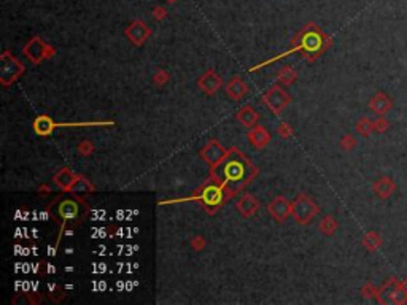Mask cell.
I'll list each match as a JSON object with an SVG mask.
<instances>
[{
    "label": "cell",
    "mask_w": 407,
    "mask_h": 305,
    "mask_svg": "<svg viewBox=\"0 0 407 305\" xmlns=\"http://www.w3.org/2000/svg\"><path fill=\"white\" fill-rule=\"evenodd\" d=\"M369 106H371V110L377 114H385L391 108V101H390V97H387L383 93H377L371 99Z\"/></svg>",
    "instance_id": "2e32d148"
},
{
    "label": "cell",
    "mask_w": 407,
    "mask_h": 305,
    "mask_svg": "<svg viewBox=\"0 0 407 305\" xmlns=\"http://www.w3.org/2000/svg\"><path fill=\"white\" fill-rule=\"evenodd\" d=\"M291 208L293 205L282 196L275 197V199L269 203V213L274 216L275 221H280V223L291 215Z\"/></svg>",
    "instance_id": "9c48e42d"
},
{
    "label": "cell",
    "mask_w": 407,
    "mask_h": 305,
    "mask_svg": "<svg viewBox=\"0 0 407 305\" xmlns=\"http://www.w3.org/2000/svg\"><path fill=\"white\" fill-rule=\"evenodd\" d=\"M24 54L31 59L34 64H39L45 57H50L52 54V50L43 40H40V38H32L24 47Z\"/></svg>",
    "instance_id": "8992f818"
},
{
    "label": "cell",
    "mask_w": 407,
    "mask_h": 305,
    "mask_svg": "<svg viewBox=\"0 0 407 305\" xmlns=\"http://www.w3.org/2000/svg\"><path fill=\"white\" fill-rule=\"evenodd\" d=\"M202 201L204 203H207V205H220L223 202V191L212 185V186H207L205 189H204V194H202Z\"/></svg>",
    "instance_id": "ac0fdd59"
},
{
    "label": "cell",
    "mask_w": 407,
    "mask_h": 305,
    "mask_svg": "<svg viewBox=\"0 0 407 305\" xmlns=\"http://www.w3.org/2000/svg\"><path fill=\"white\" fill-rule=\"evenodd\" d=\"M202 157L205 159V162L212 167V169H216V167L228 157V151L221 147V143L212 140L202 150Z\"/></svg>",
    "instance_id": "52a82bcc"
},
{
    "label": "cell",
    "mask_w": 407,
    "mask_h": 305,
    "mask_svg": "<svg viewBox=\"0 0 407 305\" xmlns=\"http://www.w3.org/2000/svg\"><path fill=\"white\" fill-rule=\"evenodd\" d=\"M0 72H2L3 85H8V83L14 81L22 72H24V68H22V65L10 54L8 51H5L3 56H2V65H0Z\"/></svg>",
    "instance_id": "277c9868"
},
{
    "label": "cell",
    "mask_w": 407,
    "mask_h": 305,
    "mask_svg": "<svg viewBox=\"0 0 407 305\" xmlns=\"http://www.w3.org/2000/svg\"><path fill=\"white\" fill-rule=\"evenodd\" d=\"M248 140H250V145H252L253 148L261 150V148H264L266 145L269 143L270 135H269V132L266 131L264 127L258 126V127H253L252 131L248 132Z\"/></svg>",
    "instance_id": "5bb4252c"
},
{
    "label": "cell",
    "mask_w": 407,
    "mask_h": 305,
    "mask_svg": "<svg viewBox=\"0 0 407 305\" xmlns=\"http://www.w3.org/2000/svg\"><path fill=\"white\" fill-rule=\"evenodd\" d=\"M156 18H162L164 16V10L162 8H156Z\"/></svg>",
    "instance_id": "4316f807"
},
{
    "label": "cell",
    "mask_w": 407,
    "mask_h": 305,
    "mask_svg": "<svg viewBox=\"0 0 407 305\" xmlns=\"http://www.w3.org/2000/svg\"><path fill=\"white\" fill-rule=\"evenodd\" d=\"M51 213L56 221L59 223H69V221H75L80 215V203L72 199V197H62V199L56 201L51 207Z\"/></svg>",
    "instance_id": "3957f363"
},
{
    "label": "cell",
    "mask_w": 407,
    "mask_h": 305,
    "mask_svg": "<svg viewBox=\"0 0 407 305\" xmlns=\"http://www.w3.org/2000/svg\"><path fill=\"white\" fill-rule=\"evenodd\" d=\"M264 103H266V106H269L270 111H274L275 114H278L280 111L285 110L286 105L290 103V96L286 94L282 88L274 86L264 94Z\"/></svg>",
    "instance_id": "5b68a950"
},
{
    "label": "cell",
    "mask_w": 407,
    "mask_h": 305,
    "mask_svg": "<svg viewBox=\"0 0 407 305\" xmlns=\"http://www.w3.org/2000/svg\"><path fill=\"white\" fill-rule=\"evenodd\" d=\"M278 78H280L283 83H293V81H295V78H296V73L293 72L291 68L285 67V68H282L280 72H278Z\"/></svg>",
    "instance_id": "d4e9b609"
},
{
    "label": "cell",
    "mask_w": 407,
    "mask_h": 305,
    "mask_svg": "<svg viewBox=\"0 0 407 305\" xmlns=\"http://www.w3.org/2000/svg\"><path fill=\"white\" fill-rule=\"evenodd\" d=\"M380 239H379V235H377L375 232H369L366 237L363 239V245L369 250V251H374L380 247Z\"/></svg>",
    "instance_id": "603a6c76"
},
{
    "label": "cell",
    "mask_w": 407,
    "mask_h": 305,
    "mask_svg": "<svg viewBox=\"0 0 407 305\" xmlns=\"http://www.w3.org/2000/svg\"><path fill=\"white\" fill-rule=\"evenodd\" d=\"M374 193L379 196L380 199H388L396 193V185L395 181L388 177H382L374 183Z\"/></svg>",
    "instance_id": "4fadbf2b"
},
{
    "label": "cell",
    "mask_w": 407,
    "mask_h": 305,
    "mask_svg": "<svg viewBox=\"0 0 407 305\" xmlns=\"http://www.w3.org/2000/svg\"><path fill=\"white\" fill-rule=\"evenodd\" d=\"M403 286H404V289H406V293H407V278L403 281Z\"/></svg>",
    "instance_id": "83f0119b"
},
{
    "label": "cell",
    "mask_w": 407,
    "mask_h": 305,
    "mask_svg": "<svg viewBox=\"0 0 407 305\" xmlns=\"http://www.w3.org/2000/svg\"><path fill=\"white\" fill-rule=\"evenodd\" d=\"M374 129H377L379 132H383L385 129H388V123H387V121L383 119V118H379V119H377L375 123H374Z\"/></svg>",
    "instance_id": "484cf974"
},
{
    "label": "cell",
    "mask_w": 407,
    "mask_h": 305,
    "mask_svg": "<svg viewBox=\"0 0 407 305\" xmlns=\"http://www.w3.org/2000/svg\"><path fill=\"white\" fill-rule=\"evenodd\" d=\"M237 119L247 127H254V124L258 123L259 116H258V113L252 108V106H244V108L237 113Z\"/></svg>",
    "instance_id": "ffe728a7"
},
{
    "label": "cell",
    "mask_w": 407,
    "mask_h": 305,
    "mask_svg": "<svg viewBox=\"0 0 407 305\" xmlns=\"http://www.w3.org/2000/svg\"><path fill=\"white\" fill-rule=\"evenodd\" d=\"M325 40H326V37L323 35L318 29L312 27V29H308L307 32L304 30L301 45H303L304 50L310 51V52H320L323 50V47H325Z\"/></svg>",
    "instance_id": "ba28073f"
},
{
    "label": "cell",
    "mask_w": 407,
    "mask_h": 305,
    "mask_svg": "<svg viewBox=\"0 0 407 305\" xmlns=\"http://www.w3.org/2000/svg\"><path fill=\"white\" fill-rule=\"evenodd\" d=\"M356 131L359 134H363L364 137H367L372 131H375V129H374V123H371V121H369L367 118H361L358 123H356Z\"/></svg>",
    "instance_id": "cb8c5ba5"
},
{
    "label": "cell",
    "mask_w": 407,
    "mask_h": 305,
    "mask_svg": "<svg viewBox=\"0 0 407 305\" xmlns=\"http://www.w3.org/2000/svg\"><path fill=\"white\" fill-rule=\"evenodd\" d=\"M216 169H220L218 177L221 178L231 194H234V191L240 189L253 177V165L248 162L247 157L239 154V152L236 156L226 157Z\"/></svg>",
    "instance_id": "6da1fadb"
},
{
    "label": "cell",
    "mask_w": 407,
    "mask_h": 305,
    "mask_svg": "<svg viewBox=\"0 0 407 305\" xmlns=\"http://www.w3.org/2000/svg\"><path fill=\"white\" fill-rule=\"evenodd\" d=\"M336 229H337V223L333 216H325L320 223V231L325 235H333L336 232Z\"/></svg>",
    "instance_id": "7402d4cb"
},
{
    "label": "cell",
    "mask_w": 407,
    "mask_h": 305,
    "mask_svg": "<svg viewBox=\"0 0 407 305\" xmlns=\"http://www.w3.org/2000/svg\"><path fill=\"white\" fill-rule=\"evenodd\" d=\"M318 211H320L318 205H316L310 197H307L305 194H299L296 197L295 203H293L291 215L299 224H308Z\"/></svg>",
    "instance_id": "7a4b0ae2"
},
{
    "label": "cell",
    "mask_w": 407,
    "mask_h": 305,
    "mask_svg": "<svg viewBox=\"0 0 407 305\" xmlns=\"http://www.w3.org/2000/svg\"><path fill=\"white\" fill-rule=\"evenodd\" d=\"M247 85L242 78H239V76H234L228 85H226V94H228L231 99H234V101H240L242 97H245L247 94Z\"/></svg>",
    "instance_id": "9a60e30c"
},
{
    "label": "cell",
    "mask_w": 407,
    "mask_h": 305,
    "mask_svg": "<svg viewBox=\"0 0 407 305\" xmlns=\"http://www.w3.org/2000/svg\"><path fill=\"white\" fill-rule=\"evenodd\" d=\"M221 85H223L221 76L218 75V73H215V72H212V70L207 72L204 76H201V78H199V83H198L199 89L202 91V93L208 94V96L215 94L216 91L221 88Z\"/></svg>",
    "instance_id": "8fae6325"
},
{
    "label": "cell",
    "mask_w": 407,
    "mask_h": 305,
    "mask_svg": "<svg viewBox=\"0 0 407 305\" xmlns=\"http://www.w3.org/2000/svg\"><path fill=\"white\" fill-rule=\"evenodd\" d=\"M237 210L242 216L245 218H252L256 211L259 210V201L253 197L252 194H244L240 199L237 201Z\"/></svg>",
    "instance_id": "7c38bea8"
},
{
    "label": "cell",
    "mask_w": 407,
    "mask_h": 305,
    "mask_svg": "<svg viewBox=\"0 0 407 305\" xmlns=\"http://www.w3.org/2000/svg\"><path fill=\"white\" fill-rule=\"evenodd\" d=\"M150 34H152V30L147 27V24L143 21H134L132 24L126 29V37L129 38L134 45H142L150 37Z\"/></svg>",
    "instance_id": "30bf717a"
},
{
    "label": "cell",
    "mask_w": 407,
    "mask_h": 305,
    "mask_svg": "<svg viewBox=\"0 0 407 305\" xmlns=\"http://www.w3.org/2000/svg\"><path fill=\"white\" fill-rule=\"evenodd\" d=\"M399 285V281L396 278H390L385 285L380 288V291L377 293V299H379L380 304H390L391 301V294L395 293L396 286Z\"/></svg>",
    "instance_id": "d6986e66"
},
{
    "label": "cell",
    "mask_w": 407,
    "mask_h": 305,
    "mask_svg": "<svg viewBox=\"0 0 407 305\" xmlns=\"http://www.w3.org/2000/svg\"><path fill=\"white\" fill-rule=\"evenodd\" d=\"M78 177H75V175L69 170V169H62V170H59L56 173V177H54V181L57 183L59 186H61L62 189L65 191H72V188L77 185L78 183Z\"/></svg>",
    "instance_id": "e0dca14e"
},
{
    "label": "cell",
    "mask_w": 407,
    "mask_h": 305,
    "mask_svg": "<svg viewBox=\"0 0 407 305\" xmlns=\"http://www.w3.org/2000/svg\"><path fill=\"white\" fill-rule=\"evenodd\" d=\"M52 126L54 124H52V121L48 116H42L39 119H35V123H34L35 132L40 135H48L52 131Z\"/></svg>",
    "instance_id": "44dd1931"
},
{
    "label": "cell",
    "mask_w": 407,
    "mask_h": 305,
    "mask_svg": "<svg viewBox=\"0 0 407 305\" xmlns=\"http://www.w3.org/2000/svg\"><path fill=\"white\" fill-rule=\"evenodd\" d=\"M167 2H175V0H167Z\"/></svg>",
    "instance_id": "f1b7e54d"
}]
</instances>
